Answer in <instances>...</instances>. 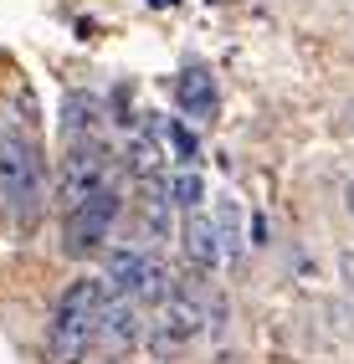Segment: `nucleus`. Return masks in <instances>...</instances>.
Returning <instances> with one entry per match:
<instances>
[{
	"label": "nucleus",
	"instance_id": "nucleus-1",
	"mask_svg": "<svg viewBox=\"0 0 354 364\" xmlns=\"http://www.w3.org/2000/svg\"><path fill=\"white\" fill-rule=\"evenodd\" d=\"M108 293L98 277H77L57 303L52 333H46V364H87V354L98 349V313Z\"/></svg>",
	"mask_w": 354,
	"mask_h": 364
},
{
	"label": "nucleus",
	"instance_id": "nucleus-2",
	"mask_svg": "<svg viewBox=\"0 0 354 364\" xmlns=\"http://www.w3.org/2000/svg\"><path fill=\"white\" fill-rule=\"evenodd\" d=\"M0 205L11 221H31L41 210V154L21 129H0Z\"/></svg>",
	"mask_w": 354,
	"mask_h": 364
},
{
	"label": "nucleus",
	"instance_id": "nucleus-3",
	"mask_svg": "<svg viewBox=\"0 0 354 364\" xmlns=\"http://www.w3.org/2000/svg\"><path fill=\"white\" fill-rule=\"evenodd\" d=\"M200 333H205V308H200V298H191V287L170 282V293L154 303V318L144 323L149 349H154L159 359H170V354H180V349H191Z\"/></svg>",
	"mask_w": 354,
	"mask_h": 364
},
{
	"label": "nucleus",
	"instance_id": "nucleus-4",
	"mask_svg": "<svg viewBox=\"0 0 354 364\" xmlns=\"http://www.w3.org/2000/svg\"><path fill=\"white\" fill-rule=\"evenodd\" d=\"M113 221H118V190L108 185V190H98V196H87V200H77L73 210H67V221H62V252L77 257V262L82 257H98L108 231H113Z\"/></svg>",
	"mask_w": 354,
	"mask_h": 364
},
{
	"label": "nucleus",
	"instance_id": "nucleus-5",
	"mask_svg": "<svg viewBox=\"0 0 354 364\" xmlns=\"http://www.w3.org/2000/svg\"><path fill=\"white\" fill-rule=\"evenodd\" d=\"M108 298H129V303H159L170 293V272L159 257L144 252H108Z\"/></svg>",
	"mask_w": 354,
	"mask_h": 364
},
{
	"label": "nucleus",
	"instance_id": "nucleus-6",
	"mask_svg": "<svg viewBox=\"0 0 354 364\" xmlns=\"http://www.w3.org/2000/svg\"><path fill=\"white\" fill-rule=\"evenodd\" d=\"M108 169H113V154L103 149V139L92 144H67V159H62V200L73 210L77 200L108 190Z\"/></svg>",
	"mask_w": 354,
	"mask_h": 364
},
{
	"label": "nucleus",
	"instance_id": "nucleus-7",
	"mask_svg": "<svg viewBox=\"0 0 354 364\" xmlns=\"http://www.w3.org/2000/svg\"><path fill=\"white\" fill-rule=\"evenodd\" d=\"M139 338H144V313H139V303L108 298L103 313H98V344H103L108 354H124V349L139 344Z\"/></svg>",
	"mask_w": 354,
	"mask_h": 364
},
{
	"label": "nucleus",
	"instance_id": "nucleus-8",
	"mask_svg": "<svg viewBox=\"0 0 354 364\" xmlns=\"http://www.w3.org/2000/svg\"><path fill=\"white\" fill-rule=\"evenodd\" d=\"M180 247H185V262L195 267V272H216L226 247H221V231L216 221H205V215H191V221L180 226Z\"/></svg>",
	"mask_w": 354,
	"mask_h": 364
},
{
	"label": "nucleus",
	"instance_id": "nucleus-9",
	"mask_svg": "<svg viewBox=\"0 0 354 364\" xmlns=\"http://www.w3.org/2000/svg\"><path fill=\"white\" fill-rule=\"evenodd\" d=\"M175 103H180V113L185 118H216V77H210L205 67H191V72H180V82H175Z\"/></svg>",
	"mask_w": 354,
	"mask_h": 364
},
{
	"label": "nucleus",
	"instance_id": "nucleus-10",
	"mask_svg": "<svg viewBox=\"0 0 354 364\" xmlns=\"http://www.w3.org/2000/svg\"><path fill=\"white\" fill-rule=\"evenodd\" d=\"M62 134H67V144H92L103 134V103L92 98V92H67V103H62Z\"/></svg>",
	"mask_w": 354,
	"mask_h": 364
},
{
	"label": "nucleus",
	"instance_id": "nucleus-11",
	"mask_svg": "<svg viewBox=\"0 0 354 364\" xmlns=\"http://www.w3.org/2000/svg\"><path fill=\"white\" fill-rule=\"evenodd\" d=\"M164 196H170V205H180V210H200V200H205V180L195 175V169H180V175L164 185Z\"/></svg>",
	"mask_w": 354,
	"mask_h": 364
},
{
	"label": "nucleus",
	"instance_id": "nucleus-12",
	"mask_svg": "<svg viewBox=\"0 0 354 364\" xmlns=\"http://www.w3.org/2000/svg\"><path fill=\"white\" fill-rule=\"evenodd\" d=\"M164 134H170V144H175V154L185 159V164H195V154H200V144H195V134L185 129V124H164Z\"/></svg>",
	"mask_w": 354,
	"mask_h": 364
},
{
	"label": "nucleus",
	"instance_id": "nucleus-13",
	"mask_svg": "<svg viewBox=\"0 0 354 364\" xmlns=\"http://www.w3.org/2000/svg\"><path fill=\"white\" fill-rule=\"evenodd\" d=\"M339 272H344V282H349V293H354V252H344V257H339Z\"/></svg>",
	"mask_w": 354,
	"mask_h": 364
},
{
	"label": "nucleus",
	"instance_id": "nucleus-14",
	"mask_svg": "<svg viewBox=\"0 0 354 364\" xmlns=\"http://www.w3.org/2000/svg\"><path fill=\"white\" fill-rule=\"evenodd\" d=\"M344 205H349V215H354V180L344 185Z\"/></svg>",
	"mask_w": 354,
	"mask_h": 364
},
{
	"label": "nucleus",
	"instance_id": "nucleus-15",
	"mask_svg": "<svg viewBox=\"0 0 354 364\" xmlns=\"http://www.w3.org/2000/svg\"><path fill=\"white\" fill-rule=\"evenodd\" d=\"M344 124H349V129H354V103H349V113H344Z\"/></svg>",
	"mask_w": 354,
	"mask_h": 364
}]
</instances>
